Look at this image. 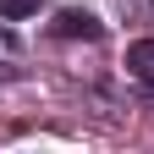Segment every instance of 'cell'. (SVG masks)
I'll list each match as a JSON object with an SVG mask.
<instances>
[{
    "mask_svg": "<svg viewBox=\"0 0 154 154\" xmlns=\"http://www.w3.org/2000/svg\"><path fill=\"white\" fill-rule=\"evenodd\" d=\"M55 33L61 38H99L105 28H99V17H88V11H61L55 17Z\"/></svg>",
    "mask_w": 154,
    "mask_h": 154,
    "instance_id": "1",
    "label": "cell"
},
{
    "mask_svg": "<svg viewBox=\"0 0 154 154\" xmlns=\"http://www.w3.org/2000/svg\"><path fill=\"white\" fill-rule=\"evenodd\" d=\"M127 72L138 77V83L154 88V38H138V44H127Z\"/></svg>",
    "mask_w": 154,
    "mask_h": 154,
    "instance_id": "2",
    "label": "cell"
},
{
    "mask_svg": "<svg viewBox=\"0 0 154 154\" xmlns=\"http://www.w3.org/2000/svg\"><path fill=\"white\" fill-rule=\"evenodd\" d=\"M38 11V0H0V17H11V22H17V17H33Z\"/></svg>",
    "mask_w": 154,
    "mask_h": 154,
    "instance_id": "3",
    "label": "cell"
}]
</instances>
